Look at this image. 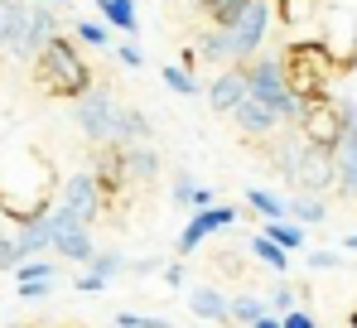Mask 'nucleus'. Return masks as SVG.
I'll return each mask as SVG.
<instances>
[{
  "mask_svg": "<svg viewBox=\"0 0 357 328\" xmlns=\"http://www.w3.org/2000/svg\"><path fill=\"white\" fill-rule=\"evenodd\" d=\"M246 208H256L266 222L285 218V198H280V193H271V188H246Z\"/></svg>",
  "mask_w": 357,
  "mask_h": 328,
  "instance_id": "26",
  "label": "nucleus"
},
{
  "mask_svg": "<svg viewBox=\"0 0 357 328\" xmlns=\"http://www.w3.org/2000/svg\"><path fill=\"white\" fill-rule=\"evenodd\" d=\"M251 256L261 261V266H271V271L280 275V271H290V251H280L271 237H251Z\"/></svg>",
  "mask_w": 357,
  "mask_h": 328,
  "instance_id": "25",
  "label": "nucleus"
},
{
  "mask_svg": "<svg viewBox=\"0 0 357 328\" xmlns=\"http://www.w3.org/2000/svg\"><path fill=\"white\" fill-rule=\"evenodd\" d=\"M39 5H59V0H39Z\"/></svg>",
  "mask_w": 357,
  "mask_h": 328,
  "instance_id": "45",
  "label": "nucleus"
},
{
  "mask_svg": "<svg viewBox=\"0 0 357 328\" xmlns=\"http://www.w3.org/2000/svg\"><path fill=\"white\" fill-rule=\"evenodd\" d=\"M160 77H165V87L178 92V97H198V73H188V68L169 63V68H160Z\"/></svg>",
  "mask_w": 357,
  "mask_h": 328,
  "instance_id": "30",
  "label": "nucleus"
},
{
  "mask_svg": "<svg viewBox=\"0 0 357 328\" xmlns=\"http://www.w3.org/2000/svg\"><path fill=\"white\" fill-rule=\"evenodd\" d=\"M275 15H280V24H309V20H319V0H275Z\"/></svg>",
  "mask_w": 357,
  "mask_h": 328,
  "instance_id": "24",
  "label": "nucleus"
},
{
  "mask_svg": "<svg viewBox=\"0 0 357 328\" xmlns=\"http://www.w3.org/2000/svg\"><path fill=\"white\" fill-rule=\"evenodd\" d=\"M130 271L135 275H155V271H165V266H160V256H145V261H130Z\"/></svg>",
  "mask_w": 357,
  "mask_h": 328,
  "instance_id": "39",
  "label": "nucleus"
},
{
  "mask_svg": "<svg viewBox=\"0 0 357 328\" xmlns=\"http://www.w3.org/2000/svg\"><path fill=\"white\" fill-rule=\"evenodd\" d=\"M77 290H82V295H102V290H107V280H102V275H92V271H82V275H77Z\"/></svg>",
  "mask_w": 357,
  "mask_h": 328,
  "instance_id": "38",
  "label": "nucleus"
},
{
  "mask_svg": "<svg viewBox=\"0 0 357 328\" xmlns=\"http://www.w3.org/2000/svg\"><path fill=\"white\" fill-rule=\"evenodd\" d=\"M73 126L92 140V145H126V102L112 92H82L73 102Z\"/></svg>",
  "mask_w": 357,
  "mask_h": 328,
  "instance_id": "3",
  "label": "nucleus"
},
{
  "mask_svg": "<svg viewBox=\"0 0 357 328\" xmlns=\"http://www.w3.org/2000/svg\"><path fill=\"white\" fill-rule=\"evenodd\" d=\"M169 198H174L178 208H193V213H198V208H213V188H203V184L188 174V169H178V174H174Z\"/></svg>",
  "mask_w": 357,
  "mask_h": 328,
  "instance_id": "17",
  "label": "nucleus"
},
{
  "mask_svg": "<svg viewBox=\"0 0 357 328\" xmlns=\"http://www.w3.org/2000/svg\"><path fill=\"white\" fill-rule=\"evenodd\" d=\"M73 39H77V44H87V49H102V44H112L107 24H97V20H73Z\"/></svg>",
  "mask_w": 357,
  "mask_h": 328,
  "instance_id": "31",
  "label": "nucleus"
},
{
  "mask_svg": "<svg viewBox=\"0 0 357 328\" xmlns=\"http://www.w3.org/2000/svg\"><path fill=\"white\" fill-rule=\"evenodd\" d=\"M54 34H59V20H54V10L34 0V5H29V20H24V34H20V44L10 49V58H20V63H34V58H39V49H44Z\"/></svg>",
  "mask_w": 357,
  "mask_h": 328,
  "instance_id": "10",
  "label": "nucleus"
},
{
  "mask_svg": "<svg viewBox=\"0 0 357 328\" xmlns=\"http://www.w3.org/2000/svg\"><path fill=\"white\" fill-rule=\"evenodd\" d=\"M295 131L309 140V145L333 150V145H338V135H343V121H338V111H333V97L304 102V111H299V121H295Z\"/></svg>",
  "mask_w": 357,
  "mask_h": 328,
  "instance_id": "8",
  "label": "nucleus"
},
{
  "mask_svg": "<svg viewBox=\"0 0 357 328\" xmlns=\"http://www.w3.org/2000/svg\"><path fill=\"white\" fill-rule=\"evenodd\" d=\"M222 34H227L232 63H251V58L261 54L266 34H271V0H246V10H241Z\"/></svg>",
  "mask_w": 357,
  "mask_h": 328,
  "instance_id": "4",
  "label": "nucleus"
},
{
  "mask_svg": "<svg viewBox=\"0 0 357 328\" xmlns=\"http://www.w3.org/2000/svg\"><path fill=\"white\" fill-rule=\"evenodd\" d=\"M343 251H309V271H338Z\"/></svg>",
  "mask_w": 357,
  "mask_h": 328,
  "instance_id": "34",
  "label": "nucleus"
},
{
  "mask_svg": "<svg viewBox=\"0 0 357 328\" xmlns=\"http://www.w3.org/2000/svg\"><path fill=\"white\" fill-rule=\"evenodd\" d=\"M285 218L299 222V227H319V222H328V203L309 198V193H295V198H285Z\"/></svg>",
  "mask_w": 357,
  "mask_h": 328,
  "instance_id": "19",
  "label": "nucleus"
},
{
  "mask_svg": "<svg viewBox=\"0 0 357 328\" xmlns=\"http://www.w3.org/2000/svg\"><path fill=\"white\" fill-rule=\"evenodd\" d=\"M15 295H20V299H44V295H49V285H20Z\"/></svg>",
  "mask_w": 357,
  "mask_h": 328,
  "instance_id": "40",
  "label": "nucleus"
},
{
  "mask_svg": "<svg viewBox=\"0 0 357 328\" xmlns=\"http://www.w3.org/2000/svg\"><path fill=\"white\" fill-rule=\"evenodd\" d=\"M251 328H280V319H275V314H266V319H256Z\"/></svg>",
  "mask_w": 357,
  "mask_h": 328,
  "instance_id": "42",
  "label": "nucleus"
},
{
  "mask_svg": "<svg viewBox=\"0 0 357 328\" xmlns=\"http://www.w3.org/2000/svg\"><path fill=\"white\" fill-rule=\"evenodd\" d=\"M241 222V208L237 203H213V208H198L193 218L183 222V232H178V251L183 256H193L213 232H222V227H237Z\"/></svg>",
  "mask_w": 357,
  "mask_h": 328,
  "instance_id": "7",
  "label": "nucleus"
},
{
  "mask_svg": "<svg viewBox=\"0 0 357 328\" xmlns=\"http://www.w3.org/2000/svg\"><path fill=\"white\" fill-rule=\"evenodd\" d=\"M261 237H271L280 251H299V246H304V227H299V222H290V218L266 222V232H261Z\"/></svg>",
  "mask_w": 357,
  "mask_h": 328,
  "instance_id": "23",
  "label": "nucleus"
},
{
  "mask_svg": "<svg viewBox=\"0 0 357 328\" xmlns=\"http://www.w3.org/2000/svg\"><path fill=\"white\" fill-rule=\"evenodd\" d=\"M328 155H333V193L357 203V131H343Z\"/></svg>",
  "mask_w": 357,
  "mask_h": 328,
  "instance_id": "12",
  "label": "nucleus"
},
{
  "mask_svg": "<svg viewBox=\"0 0 357 328\" xmlns=\"http://www.w3.org/2000/svg\"><path fill=\"white\" fill-rule=\"evenodd\" d=\"M241 68H246V92L266 111H275L280 126H295L304 102L295 97V87H290V77H285V63H280V58H251V63H241Z\"/></svg>",
  "mask_w": 357,
  "mask_h": 328,
  "instance_id": "2",
  "label": "nucleus"
},
{
  "mask_svg": "<svg viewBox=\"0 0 357 328\" xmlns=\"http://www.w3.org/2000/svg\"><path fill=\"white\" fill-rule=\"evenodd\" d=\"M232 121H237V131H246V135H275V131H280L275 111H266L256 97H246V102L232 111Z\"/></svg>",
  "mask_w": 357,
  "mask_h": 328,
  "instance_id": "15",
  "label": "nucleus"
},
{
  "mask_svg": "<svg viewBox=\"0 0 357 328\" xmlns=\"http://www.w3.org/2000/svg\"><path fill=\"white\" fill-rule=\"evenodd\" d=\"M188 309H193V319H203V324H227V295L213 290V285H198V290L188 295Z\"/></svg>",
  "mask_w": 357,
  "mask_h": 328,
  "instance_id": "16",
  "label": "nucleus"
},
{
  "mask_svg": "<svg viewBox=\"0 0 357 328\" xmlns=\"http://www.w3.org/2000/svg\"><path fill=\"white\" fill-rule=\"evenodd\" d=\"M285 179L295 184V193H309V198H324V193L333 188V155L304 140V150H299L295 169H290Z\"/></svg>",
  "mask_w": 357,
  "mask_h": 328,
  "instance_id": "6",
  "label": "nucleus"
},
{
  "mask_svg": "<svg viewBox=\"0 0 357 328\" xmlns=\"http://www.w3.org/2000/svg\"><path fill=\"white\" fill-rule=\"evenodd\" d=\"M121 169H126V184H150V179H160V150L126 145L121 150Z\"/></svg>",
  "mask_w": 357,
  "mask_h": 328,
  "instance_id": "14",
  "label": "nucleus"
},
{
  "mask_svg": "<svg viewBox=\"0 0 357 328\" xmlns=\"http://www.w3.org/2000/svg\"><path fill=\"white\" fill-rule=\"evenodd\" d=\"M198 5H203V15L213 20V29H227L241 10H246V0H198Z\"/></svg>",
  "mask_w": 357,
  "mask_h": 328,
  "instance_id": "29",
  "label": "nucleus"
},
{
  "mask_svg": "<svg viewBox=\"0 0 357 328\" xmlns=\"http://www.w3.org/2000/svg\"><path fill=\"white\" fill-rule=\"evenodd\" d=\"M280 328H319V324L309 309H290V314H280Z\"/></svg>",
  "mask_w": 357,
  "mask_h": 328,
  "instance_id": "37",
  "label": "nucleus"
},
{
  "mask_svg": "<svg viewBox=\"0 0 357 328\" xmlns=\"http://www.w3.org/2000/svg\"><path fill=\"white\" fill-rule=\"evenodd\" d=\"M348 328H357V309H353V314H348Z\"/></svg>",
  "mask_w": 357,
  "mask_h": 328,
  "instance_id": "44",
  "label": "nucleus"
},
{
  "mask_svg": "<svg viewBox=\"0 0 357 328\" xmlns=\"http://www.w3.org/2000/svg\"><path fill=\"white\" fill-rule=\"evenodd\" d=\"M271 309H266V295H237V299H227V324H256V319H266Z\"/></svg>",
  "mask_w": 357,
  "mask_h": 328,
  "instance_id": "22",
  "label": "nucleus"
},
{
  "mask_svg": "<svg viewBox=\"0 0 357 328\" xmlns=\"http://www.w3.org/2000/svg\"><path fill=\"white\" fill-rule=\"evenodd\" d=\"M193 58H198V63H218V68H227V63H232L227 34H222V29H203V34L193 39Z\"/></svg>",
  "mask_w": 357,
  "mask_h": 328,
  "instance_id": "20",
  "label": "nucleus"
},
{
  "mask_svg": "<svg viewBox=\"0 0 357 328\" xmlns=\"http://www.w3.org/2000/svg\"><path fill=\"white\" fill-rule=\"evenodd\" d=\"M20 266V251H15V237L10 232H0V275L5 271H15Z\"/></svg>",
  "mask_w": 357,
  "mask_h": 328,
  "instance_id": "35",
  "label": "nucleus"
},
{
  "mask_svg": "<svg viewBox=\"0 0 357 328\" xmlns=\"http://www.w3.org/2000/svg\"><path fill=\"white\" fill-rule=\"evenodd\" d=\"M183 261H174V266H165V285H183Z\"/></svg>",
  "mask_w": 357,
  "mask_h": 328,
  "instance_id": "41",
  "label": "nucleus"
},
{
  "mask_svg": "<svg viewBox=\"0 0 357 328\" xmlns=\"http://www.w3.org/2000/svg\"><path fill=\"white\" fill-rule=\"evenodd\" d=\"M343 246H348V251H357V232H353V237H348V241H343Z\"/></svg>",
  "mask_w": 357,
  "mask_h": 328,
  "instance_id": "43",
  "label": "nucleus"
},
{
  "mask_svg": "<svg viewBox=\"0 0 357 328\" xmlns=\"http://www.w3.org/2000/svg\"><path fill=\"white\" fill-rule=\"evenodd\" d=\"M15 251H20V261H34V256H44L49 251V213H34V218H24L15 232Z\"/></svg>",
  "mask_w": 357,
  "mask_h": 328,
  "instance_id": "13",
  "label": "nucleus"
},
{
  "mask_svg": "<svg viewBox=\"0 0 357 328\" xmlns=\"http://www.w3.org/2000/svg\"><path fill=\"white\" fill-rule=\"evenodd\" d=\"M87 271H92V275H102V280L112 285L116 275H126V271H130V261H126L121 251H92V261H87Z\"/></svg>",
  "mask_w": 357,
  "mask_h": 328,
  "instance_id": "28",
  "label": "nucleus"
},
{
  "mask_svg": "<svg viewBox=\"0 0 357 328\" xmlns=\"http://www.w3.org/2000/svg\"><path fill=\"white\" fill-rule=\"evenodd\" d=\"M116 63H121V68H140V63H145V54H140L130 39H121V44H116Z\"/></svg>",
  "mask_w": 357,
  "mask_h": 328,
  "instance_id": "36",
  "label": "nucleus"
},
{
  "mask_svg": "<svg viewBox=\"0 0 357 328\" xmlns=\"http://www.w3.org/2000/svg\"><path fill=\"white\" fill-rule=\"evenodd\" d=\"M24 20H29V0H0V49H5V54L20 44Z\"/></svg>",
  "mask_w": 357,
  "mask_h": 328,
  "instance_id": "18",
  "label": "nucleus"
},
{
  "mask_svg": "<svg viewBox=\"0 0 357 328\" xmlns=\"http://www.w3.org/2000/svg\"><path fill=\"white\" fill-rule=\"evenodd\" d=\"M266 309H275V319L290 314V309H295V285H275V290L266 295Z\"/></svg>",
  "mask_w": 357,
  "mask_h": 328,
  "instance_id": "33",
  "label": "nucleus"
},
{
  "mask_svg": "<svg viewBox=\"0 0 357 328\" xmlns=\"http://www.w3.org/2000/svg\"><path fill=\"white\" fill-rule=\"evenodd\" d=\"M49 251H59L63 261H82V266H87L92 251H97V246H92V232L73 218L63 203H59V208H49Z\"/></svg>",
  "mask_w": 357,
  "mask_h": 328,
  "instance_id": "5",
  "label": "nucleus"
},
{
  "mask_svg": "<svg viewBox=\"0 0 357 328\" xmlns=\"http://www.w3.org/2000/svg\"><path fill=\"white\" fill-rule=\"evenodd\" d=\"M97 10H102V20L121 29V34H135L140 29V20H135V0H97Z\"/></svg>",
  "mask_w": 357,
  "mask_h": 328,
  "instance_id": "21",
  "label": "nucleus"
},
{
  "mask_svg": "<svg viewBox=\"0 0 357 328\" xmlns=\"http://www.w3.org/2000/svg\"><path fill=\"white\" fill-rule=\"evenodd\" d=\"M246 97H251V92H246V68H241V63H227V68L208 82V107L218 111V116H232Z\"/></svg>",
  "mask_w": 357,
  "mask_h": 328,
  "instance_id": "11",
  "label": "nucleus"
},
{
  "mask_svg": "<svg viewBox=\"0 0 357 328\" xmlns=\"http://www.w3.org/2000/svg\"><path fill=\"white\" fill-rule=\"evenodd\" d=\"M15 275H20V285H54V280H59V266L44 261V256H34V261H20Z\"/></svg>",
  "mask_w": 357,
  "mask_h": 328,
  "instance_id": "27",
  "label": "nucleus"
},
{
  "mask_svg": "<svg viewBox=\"0 0 357 328\" xmlns=\"http://www.w3.org/2000/svg\"><path fill=\"white\" fill-rule=\"evenodd\" d=\"M116 328H174V324H169V319H160V314H130V309H121Z\"/></svg>",
  "mask_w": 357,
  "mask_h": 328,
  "instance_id": "32",
  "label": "nucleus"
},
{
  "mask_svg": "<svg viewBox=\"0 0 357 328\" xmlns=\"http://www.w3.org/2000/svg\"><path fill=\"white\" fill-rule=\"evenodd\" d=\"M34 77H39V87L49 92V97H82V92H92V68H87V58L77 49V39H68V34H54L39 58H34Z\"/></svg>",
  "mask_w": 357,
  "mask_h": 328,
  "instance_id": "1",
  "label": "nucleus"
},
{
  "mask_svg": "<svg viewBox=\"0 0 357 328\" xmlns=\"http://www.w3.org/2000/svg\"><path fill=\"white\" fill-rule=\"evenodd\" d=\"M63 208H68L73 218L82 222V227H92V222L107 213V203H102V188H97V179H92V169H77V174H68V184H63Z\"/></svg>",
  "mask_w": 357,
  "mask_h": 328,
  "instance_id": "9",
  "label": "nucleus"
}]
</instances>
